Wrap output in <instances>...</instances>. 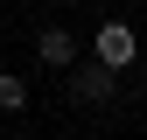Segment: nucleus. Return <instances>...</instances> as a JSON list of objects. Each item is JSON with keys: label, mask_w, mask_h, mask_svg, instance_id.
I'll return each instance as SVG.
<instances>
[{"label": "nucleus", "mask_w": 147, "mask_h": 140, "mask_svg": "<svg viewBox=\"0 0 147 140\" xmlns=\"http://www.w3.org/2000/svg\"><path fill=\"white\" fill-rule=\"evenodd\" d=\"M28 105V84L21 77H7V70H0V112H21Z\"/></svg>", "instance_id": "4"}, {"label": "nucleus", "mask_w": 147, "mask_h": 140, "mask_svg": "<svg viewBox=\"0 0 147 140\" xmlns=\"http://www.w3.org/2000/svg\"><path fill=\"white\" fill-rule=\"evenodd\" d=\"M112 77H119L112 63H98V56H91V63L77 70V77H70V91H77L84 105H105V98H112Z\"/></svg>", "instance_id": "2"}, {"label": "nucleus", "mask_w": 147, "mask_h": 140, "mask_svg": "<svg viewBox=\"0 0 147 140\" xmlns=\"http://www.w3.org/2000/svg\"><path fill=\"white\" fill-rule=\"evenodd\" d=\"M91 56H98V63H112V70H126V63L140 56V35L126 28V21H105L98 35H91Z\"/></svg>", "instance_id": "1"}, {"label": "nucleus", "mask_w": 147, "mask_h": 140, "mask_svg": "<svg viewBox=\"0 0 147 140\" xmlns=\"http://www.w3.org/2000/svg\"><path fill=\"white\" fill-rule=\"evenodd\" d=\"M35 56H42L49 70H70V63H77V35H70V28H42V35H35Z\"/></svg>", "instance_id": "3"}]
</instances>
